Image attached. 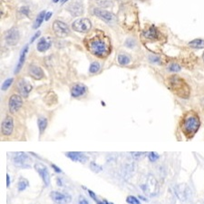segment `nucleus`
I'll list each match as a JSON object with an SVG mask.
<instances>
[{
  "label": "nucleus",
  "mask_w": 204,
  "mask_h": 204,
  "mask_svg": "<svg viewBox=\"0 0 204 204\" xmlns=\"http://www.w3.org/2000/svg\"><path fill=\"white\" fill-rule=\"evenodd\" d=\"M88 50L98 57H105L111 51L108 37L104 34H93L86 42Z\"/></svg>",
  "instance_id": "1"
},
{
  "label": "nucleus",
  "mask_w": 204,
  "mask_h": 204,
  "mask_svg": "<svg viewBox=\"0 0 204 204\" xmlns=\"http://www.w3.org/2000/svg\"><path fill=\"white\" fill-rule=\"evenodd\" d=\"M168 87L170 90L180 98L187 99L191 94V88L188 84L178 76H172L168 79Z\"/></svg>",
  "instance_id": "2"
},
{
  "label": "nucleus",
  "mask_w": 204,
  "mask_h": 204,
  "mask_svg": "<svg viewBox=\"0 0 204 204\" xmlns=\"http://www.w3.org/2000/svg\"><path fill=\"white\" fill-rule=\"evenodd\" d=\"M200 126H201V122L199 116L193 112H191L184 117L181 128L183 133L186 135V137L191 138L198 132Z\"/></svg>",
  "instance_id": "3"
},
{
  "label": "nucleus",
  "mask_w": 204,
  "mask_h": 204,
  "mask_svg": "<svg viewBox=\"0 0 204 204\" xmlns=\"http://www.w3.org/2000/svg\"><path fill=\"white\" fill-rule=\"evenodd\" d=\"M13 163L16 167L22 169H29L31 168V158L26 153H17L13 156Z\"/></svg>",
  "instance_id": "4"
},
{
  "label": "nucleus",
  "mask_w": 204,
  "mask_h": 204,
  "mask_svg": "<svg viewBox=\"0 0 204 204\" xmlns=\"http://www.w3.org/2000/svg\"><path fill=\"white\" fill-rule=\"evenodd\" d=\"M143 189L145 192L151 197L156 196L159 192V183L157 181V180L155 179V177L150 174L148 175V177L146 179V182L145 184L143 186Z\"/></svg>",
  "instance_id": "5"
},
{
  "label": "nucleus",
  "mask_w": 204,
  "mask_h": 204,
  "mask_svg": "<svg viewBox=\"0 0 204 204\" xmlns=\"http://www.w3.org/2000/svg\"><path fill=\"white\" fill-rule=\"evenodd\" d=\"M175 194L180 201L185 202L191 197V190L187 184L181 183L175 187Z\"/></svg>",
  "instance_id": "6"
},
{
  "label": "nucleus",
  "mask_w": 204,
  "mask_h": 204,
  "mask_svg": "<svg viewBox=\"0 0 204 204\" xmlns=\"http://www.w3.org/2000/svg\"><path fill=\"white\" fill-rule=\"evenodd\" d=\"M92 27V23L87 18H79L72 24V28L79 33H87Z\"/></svg>",
  "instance_id": "7"
},
{
  "label": "nucleus",
  "mask_w": 204,
  "mask_h": 204,
  "mask_svg": "<svg viewBox=\"0 0 204 204\" xmlns=\"http://www.w3.org/2000/svg\"><path fill=\"white\" fill-rule=\"evenodd\" d=\"M34 170H36V172L40 175L44 186L48 187L50 184V175H49L47 168L43 163H40V162H36L34 165Z\"/></svg>",
  "instance_id": "8"
},
{
  "label": "nucleus",
  "mask_w": 204,
  "mask_h": 204,
  "mask_svg": "<svg viewBox=\"0 0 204 204\" xmlns=\"http://www.w3.org/2000/svg\"><path fill=\"white\" fill-rule=\"evenodd\" d=\"M53 30L55 34L59 37H65L70 34V29L68 26L62 21H55L53 24Z\"/></svg>",
  "instance_id": "9"
},
{
  "label": "nucleus",
  "mask_w": 204,
  "mask_h": 204,
  "mask_svg": "<svg viewBox=\"0 0 204 204\" xmlns=\"http://www.w3.org/2000/svg\"><path fill=\"white\" fill-rule=\"evenodd\" d=\"M50 197L53 200V201H55L57 204H68L72 201V197L70 194L56 191H52L50 193Z\"/></svg>",
  "instance_id": "10"
},
{
  "label": "nucleus",
  "mask_w": 204,
  "mask_h": 204,
  "mask_svg": "<svg viewBox=\"0 0 204 204\" xmlns=\"http://www.w3.org/2000/svg\"><path fill=\"white\" fill-rule=\"evenodd\" d=\"M23 105V99L18 94H13L9 98L8 108L11 113H16Z\"/></svg>",
  "instance_id": "11"
},
{
  "label": "nucleus",
  "mask_w": 204,
  "mask_h": 204,
  "mask_svg": "<svg viewBox=\"0 0 204 204\" xmlns=\"http://www.w3.org/2000/svg\"><path fill=\"white\" fill-rule=\"evenodd\" d=\"M94 16L101 18L102 21L106 22V23H112L115 20V17L112 13H111L109 11H106L104 9L102 8H94Z\"/></svg>",
  "instance_id": "12"
},
{
  "label": "nucleus",
  "mask_w": 204,
  "mask_h": 204,
  "mask_svg": "<svg viewBox=\"0 0 204 204\" xmlns=\"http://www.w3.org/2000/svg\"><path fill=\"white\" fill-rule=\"evenodd\" d=\"M20 39L19 31L17 28H11L5 35V40L9 45H16Z\"/></svg>",
  "instance_id": "13"
},
{
  "label": "nucleus",
  "mask_w": 204,
  "mask_h": 204,
  "mask_svg": "<svg viewBox=\"0 0 204 204\" xmlns=\"http://www.w3.org/2000/svg\"><path fill=\"white\" fill-rule=\"evenodd\" d=\"M17 89H18L19 93L22 96L27 97L28 94L31 93V91L33 89V86L28 81H26L25 79H21L17 83Z\"/></svg>",
  "instance_id": "14"
},
{
  "label": "nucleus",
  "mask_w": 204,
  "mask_h": 204,
  "mask_svg": "<svg viewBox=\"0 0 204 204\" xmlns=\"http://www.w3.org/2000/svg\"><path fill=\"white\" fill-rule=\"evenodd\" d=\"M14 130V120L11 116L6 117L1 124V131L4 135L8 136L13 133Z\"/></svg>",
  "instance_id": "15"
},
{
  "label": "nucleus",
  "mask_w": 204,
  "mask_h": 204,
  "mask_svg": "<svg viewBox=\"0 0 204 204\" xmlns=\"http://www.w3.org/2000/svg\"><path fill=\"white\" fill-rule=\"evenodd\" d=\"M67 10L73 17H78L84 13V7L83 4H81L78 1H76L68 5Z\"/></svg>",
  "instance_id": "16"
},
{
  "label": "nucleus",
  "mask_w": 204,
  "mask_h": 204,
  "mask_svg": "<svg viewBox=\"0 0 204 204\" xmlns=\"http://www.w3.org/2000/svg\"><path fill=\"white\" fill-rule=\"evenodd\" d=\"M66 157L69 158L75 162H80V163H85L88 161V157L85 153H79V152H68L65 153Z\"/></svg>",
  "instance_id": "17"
},
{
  "label": "nucleus",
  "mask_w": 204,
  "mask_h": 204,
  "mask_svg": "<svg viewBox=\"0 0 204 204\" xmlns=\"http://www.w3.org/2000/svg\"><path fill=\"white\" fill-rule=\"evenodd\" d=\"M28 74L31 77H33L35 80H41L44 77V73L42 68L36 65H30L28 68Z\"/></svg>",
  "instance_id": "18"
},
{
  "label": "nucleus",
  "mask_w": 204,
  "mask_h": 204,
  "mask_svg": "<svg viewBox=\"0 0 204 204\" xmlns=\"http://www.w3.org/2000/svg\"><path fill=\"white\" fill-rule=\"evenodd\" d=\"M86 93V86L83 84H76L71 88V95L74 98H78Z\"/></svg>",
  "instance_id": "19"
},
{
  "label": "nucleus",
  "mask_w": 204,
  "mask_h": 204,
  "mask_svg": "<svg viewBox=\"0 0 204 204\" xmlns=\"http://www.w3.org/2000/svg\"><path fill=\"white\" fill-rule=\"evenodd\" d=\"M28 52V44L25 45V47L22 49V51L20 53V56H19V60H18V63L17 65V67L15 69V74H18L20 72V70L22 69L24 64H25V61H26V54Z\"/></svg>",
  "instance_id": "20"
},
{
  "label": "nucleus",
  "mask_w": 204,
  "mask_h": 204,
  "mask_svg": "<svg viewBox=\"0 0 204 204\" xmlns=\"http://www.w3.org/2000/svg\"><path fill=\"white\" fill-rule=\"evenodd\" d=\"M51 46V40L49 38H45V37H42L38 43H37V50L39 52H45L47 51Z\"/></svg>",
  "instance_id": "21"
},
{
  "label": "nucleus",
  "mask_w": 204,
  "mask_h": 204,
  "mask_svg": "<svg viewBox=\"0 0 204 204\" xmlns=\"http://www.w3.org/2000/svg\"><path fill=\"white\" fill-rule=\"evenodd\" d=\"M144 35L145 38H147V39L154 40V39H157V38H158L159 33H158L157 28L154 26H152L150 28H148L146 31H144Z\"/></svg>",
  "instance_id": "22"
},
{
  "label": "nucleus",
  "mask_w": 204,
  "mask_h": 204,
  "mask_svg": "<svg viewBox=\"0 0 204 204\" xmlns=\"http://www.w3.org/2000/svg\"><path fill=\"white\" fill-rule=\"evenodd\" d=\"M189 45L194 49H202V48H204V40L200 39V38L194 39V40L189 43Z\"/></svg>",
  "instance_id": "23"
},
{
  "label": "nucleus",
  "mask_w": 204,
  "mask_h": 204,
  "mask_svg": "<svg viewBox=\"0 0 204 204\" xmlns=\"http://www.w3.org/2000/svg\"><path fill=\"white\" fill-rule=\"evenodd\" d=\"M37 124H38V129H39V133L40 135H42L44 132L45 131L46 126H47V119L44 117H39L37 120Z\"/></svg>",
  "instance_id": "24"
},
{
  "label": "nucleus",
  "mask_w": 204,
  "mask_h": 204,
  "mask_svg": "<svg viewBox=\"0 0 204 204\" xmlns=\"http://www.w3.org/2000/svg\"><path fill=\"white\" fill-rule=\"evenodd\" d=\"M45 14H46V12L45 11H42V12H40V14L36 17L35 18V21H34V29H37L39 26H41V24L43 23V21L44 20V17H45Z\"/></svg>",
  "instance_id": "25"
},
{
  "label": "nucleus",
  "mask_w": 204,
  "mask_h": 204,
  "mask_svg": "<svg viewBox=\"0 0 204 204\" xmlns=\"http://www.w3.org/2000/svg\"><path fill=\"white\" fill-rule=\"evenodd\" d=\"M117 59H118V63L121 65H127L131 62V58L126 55H118Z\"/></svg>",
  "instance_id": "26"
},
{
  "label": "nucleus",
  "mask_w": 204,
  "mask_h": 204,
  "mask_svg": "<svg viewBox=\"0 0 204 204\" xmlns=\"http://www.w3.org/2000/svg\"><path fill=\"white\" fill-rule=\"evenodd\" d=\"M28 184H29V182H28V180H27L26 179L21 178L20 180H19V181H18V185H17V189H18V191H25L26 188L28 187Z\"/></svg>",
  "instance_id": "27"
},
{
  "label": "nucleus",
  "mask_w": 204,
  "mask_h": 204,
  "mask_svg": "<svg viewBox=\"0 0 204 204\" xmlns=\"http://www.w3.org/2000/svg\"><path fill=\"white\" fill-rule=\"evenodd\" d=\"M100 68H101L100 64H99L98 62H94V63L91 64V65H90V67H89V72H90L91 74H96L97 72H99Z\"/></svg>",
  "instance_id": "28"
},
{
  "label": "nucleus",
  "mask_w": 204,
  "mask_h": 204,
  "mask_svg": "<svg viewBox=\"0 0 204 204\" xmlns=\"http://www.w3.org/2000/svg\"><path fill=\"white\" fill-rule=\"evenodd\" d=\"M90 169L93 170L94 172H95V173H98V172L102 171V167L101 166V165L97 164L96 162H90Z\"/></svg>",
  "instance_id": "29"
},
{
  "label": "nucleus",
  "mask_w": 204,
  "mask_h": 204,
  "mask_svg": "<svg viewBox=\"0 0 204 204\" xmlns=\"http://www.w3.org/2000/svg\"><path fill=\"white\" fill-rule=\"evenodd\" d=\"M13 81H14L13 78H8V79H7V80L3 83L2 86H1V90H2V91H7L9 87L11 86L12 83H13Z\"/></svg>",
  "instance_id": "30"
},
{
  "label": "nucleus",
  "mask_w": 204,
  "mask_h": 204,
  "mask_svg": "<svg viewBox=\"0 0 204 204\" xmlns=\"http://www.w3.org/2000/svg\"><path fill=\"white\" fill-rule=\"evenodd\" d=\"M133 159L135 160H142L143 158H144L145 155L147 154V153H140V152H133V153H131Z\"/></svg>",
  "instance_id": "31"
},
{
  "label": "nucleus",
  "mask_w": 204,
  "mask_h": 204,
  "mask_svg": "<svg viewBox=\"0 0 204 204\" xmlns=\"http://www.w3.org/2000/svg\"><path fill=\"white\" fill-rule=\"evenodd\" d=\"M126 202L129 204H141V201H139V199H137L134 196H128L126 198Z\"/></svg>",
  "instance_id": "32"
},
{
  "label": "nucleus",
  "mask_w": 204,
  "mask_h": 204,
  "mask_svg": "<svg viewBox=\"0 0 204 204\" xmlns=\"http://www.w3.org/2000/svg\"><path fill=\"white\" fill-rule=\"evenodd\" d=\"M180 69H181L180 65L176 63H172L168 66V70L170 72H179V71H180Z\"/></svg>",
  "instance_id": "33"
},
{
  "label": "nucleus",
  "mask_w": 204,
  "mask_h": 204,
  "mask_svg": "<svg viewBox=\"0 0 204 204\" xmlns=\"http://www.w3.org/2000/svg\"><path fill=\"white\" fill-rule=\"evenodd\" d=\"M159 154L157 153H154V152H151V153H148V158H149V160L151 161V162H156L158 159H159Z\"/></svg>",
  "instance_id": "34"
},
{
  "label": "nucleus",
  "mask_w": 204,
  "mask_h": 204,
  "mask_svg": "<svg viewBox=\"0 0 204 204\" xmlns=\"http://www.w3.org/2000/svg\"><path fill=\"white\" fill-rule=\"evenodd\" d=\"M96 1H97V4L102 8H108L112 4L111 0H96Z\"/></svg>",
  "instance_id": "35"
},
{
  "label": "nucleus",
  "mask_w": 204,
  "mask_h": 204,
  "mask_svg": "<svg viewBox=\"0 0 204 204\" xmlns=\"http://www.w3.org/2000/svg\"><path fill=\"white\" fill-rule=\"evenodd\" d=\"M149 59L151 61V63H154V64H160L161 63V58L158 55H150Z\"/></svg>",
  "instance_id": "36"
},
{
  "label": "nucleus",
  "mask_w": 204,
  "mask_h": 204,
  "mask_svg": "<svg viewBox=\"0 0 204 204\" xmlns=\"http://www.w3.org/2000/svg\"><path fill=\"white\" fill-rule=\"evenodd\" d=\"M20 13L27 17L28 14L30 13V8H29L28 7H26V6H24V7H22V8H20Z\"/></svg>",
  "instance_id": "37"
},
{
  "label": "nucleus",
  "mask_w": 204,
  "mask_h": 204,
  "mask_svg": "<svg viewBox=\"0 0 204 204\" xmlns=\"http://www.w3.org/2000/svg\"><path fill=\"white\" fill-rule=\"evenodd\" d=\"M78 204H89V202L87 201V200L85 199V197H82V196H80V198H79V201H78Z\"/></svg>",
  "instance_id": "38"
},
{
  "label": "nucleus",
  "mask_w": 204,
  "mask_h": 204,
  "mask_svg": "<svg viewBox=\"0 0 204 204\" xmlns=\"http://www.w3.org/2000/svg\"><path fill=\"white\" fill-rule=\"evenodd\" d=\"M40 34H41V32L40 31H38V32H36L35 34H34V36L31 38V40H30V43H33L34 41V40H36L38 37H39V35H40Z\"/></svg>",
  "instance_id": "39"
},
{
  "label": "nucleus",
  "mask_w": 204,
  "mask_h": 204,
  "mask_svg": "<svg viewBox=\"0 0 204 204\" xmlns=\"http://www.w3.org/2000/svg\"><path fill=\"white\" fill-rule=\"evenodd\" d=\"M51 166H52V168H53V169L55 170V172H58V173H61V172H63V171H62V170L60 169L59 167H57V166H56L55 164H51Z\"/></svg>",
  "instance_id": "40"
},
{
  "label": "nucleus",
  "mask_w": 204,
  "mask_h": 204,
  "mask_svg": "<svg viewBox=\"0 0 204 204\" xmlns=\"http://www.w3.org/2000/svg\"><path fill=\"white\" fill-rule=\"evenodd\" d=\"M87 191H88V194L90 195V197H91V198H92V199H93L94 201H95V200L97 199V197H96V195L94 194V192H93V191H92L91 190H88Z\"/></svg>",
  "instance_id": "41"
},
{
  "label": "nucleus",
  "mask_w": 204,
  "mask_h": 204,
  "mask_svg": "<svg viewBox=\"0 0 204 204\" xmlns=\"http://www.w3.org/2000/svg\"><path fill=\"white\" fill-rule=\"evenodd\" d=\"M53 16V12H46V14H45V17H44V20L45 21H48L51 17Z\"/></svg>",
  "instance_id": "42"
},
{
  "label": "nucleus",
  "mask_w": 204,
  "mask_h": 204,
  "mask_svg": "<svg viewBox=\"0 0 204 204\" xmlns=\"http://www.w3.org/2000/svg\"><path fill=\"white\" fill-rule=\"evenodd\" d=\"M10 186V176L9 174H7V187L8 188Z\"/></svg>",
  "instance_id": "43"
},
{
  "label": "nucleus",
  "mask_w": 204,
  "mask_h": 204,
  "mask_svg": "<svg viewBox=\"0 0 204 204\" xmlns=\"http://www.w3.org/2000/svg\"><path fill=\"white\" fill-rule=\"evenodd\" d=\"M94 201H95V202H96V203H97V204H104V202H103V201H99L98 199H96V200H95Z\"/></svg>",
  "instance_id": "44"
},
{
  "label": "nucleus",
  "mask_w": 204,
  "mask_h": 204,
  "mask_svg": "<svg viewBox=\"0 0 204 204\" xmlns=\"http://www.w3.org/2000/svg\"><path fill=\"white\" fill-rule=\"evenodd\" d=\"M103 202H104V204H113V203H112V202H108V201H105V200L103 201Z\"/></svg>",
  "instance_id": "45"
},
{
  "label": "nucleus",
  "mask_w": 204,
  "mask_h": 204,
  "mask_svg": "<svg viewBox=\"0 0 204 204\" xmlns=\"http://www.w3.org/2000/svg\"><path fill=\"white\" fill-rule=\"evenodd\" d=\"M139 198H140V199H142V200H144V201H147V200H146L145 198H144V197H142V196H139Z\"/></svg>",
  "instance_id": "46"
},
{
  "label": "nucleus",
  "mask_w": 204,
  "mask_h": 204,
  "mask_svg": "<svg viewBox=\"0 0 204 204\" xmlns=\"http://www.w3.org/2000/svg\"><path fill=\"white\" fill-rule=\"evenodd\" d=\"M66 1H68V0H61V2H62V4H65Z\"/></svg>",
  "instance_id": "47"
},
{
  "label": "nucleus",
  "mask_w": 204,
  "mask_h": 204,
  "mask_svg": "<svg viewBox=\"0 0 204 204\" xmlns=\"http://www.w3.org/2000/svg\"><path fill=\"white\" fill-rule=\"evenodd\" d=\"M60 0H53V2H54V3H57V2H59Z\"/></svg>",
  "instance_id": "48"
},
{
  "label": "nucleus",
  "mask_w": 204,
  "mask_h": 204,
  "mask_svg": "<svg viewBox=\"0 0 204 204\" xmlns=\"http://www.w3.org/2000/svg\"><path fill=\"white\" fill-rule=\"evenodd\" d=\"M202 58H203V60H204V53H203V55H202Z\"/></svg>",
  "instance_id": "49"
}]
</instances>
